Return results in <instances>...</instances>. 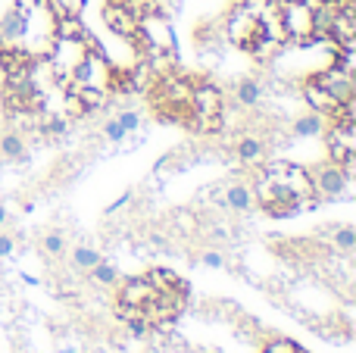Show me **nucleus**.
<instances>
[{
	"label": "nucleus",
	"mask_w": 356,
	"mask_h": 353,
	"mask_svg": "<svg viewBox=\"0 0 356 353\" xmlns=\"http://www.w3.org/2000/svg\"><path fill=\"white\" fill-rule=\"evenodd\" d=\"M225 35L234 47L266 60L284 44L282 6L275 0H238L228 13Z\"/></svg>",
	"instance_id": "nucleus-1"
},
{
	"label": "nucleus",
	"mask_w": 356,
	"mask_h": 353,
	"mask_svg": "<svg viewBox=\"0 0 356 353\" xmlns=\"http://www.w3.org/2000/svg\"><path fill=\"white\" fill-rule=\"evenodd\" d=\"M253 204H259L269 216H294L303 206H316V194L309 185V172L294 163H269L257 172Z\"/></svg>",
	"instance_id": "nucleus-2"
},
{
	"label": "nucleus",
	"mask_w": 356,
	"mask_h": 353,
	"mask_svg": "<svg viewBox=\"0 0 356 353\" xmlns=\"http://www.w3.org/2000/svg\"><path fill=\"white\" fill-rule=\"evenodd\" d=\"M91 47H97V41H94L88 31L85 35H56L54 47H50V54H47V63H50V69H54L60 88L69 85L72 72L81 66V60L88 56Z\"/></svg>",
	"instance_id": "nucleus-3"
},
{
	"label": "nucleus",
	"mask_w": 356,
	"mask_h": 353,
	"mask_svg": "<svg viewBox=\"0 0 356 353\" xmlns=\"http://www.w3.org/2000/svg\"><path fill=\"white\" fill-rule=\"evenodd\" d=\"M188 129L207 131V135L222 131V94H219V88L209 85V81H194V91H191V125Z\"/></svg>",
	"instance_id": "nucleus-4"
},
{
	"label": "nucleus",
	"mask_w": 356,
	"mask_h": 353,
	"mask_svg": "<svg viewBox=\"0 0 356 353\" xmlns=\"http://www.w3.org/2000/svg\"><path fill=\"white\" fill-rule=\"evenodd\" d=\"M110 79H113V66L106 63V56L100 54V47H91L88 56L81 60V66L72 72L66 88H91V91H110Z\"/></svg>",
	"instance_id": "nucleus-5"
},
{
	"label": "nucleus",
	"mask_w": 356,
	"mask_h": 353,
	"mask_svg": "<svg viewBox=\"0 0 356 353\" xmlns=\"http://www.w3.org/2000/svg\"><path fill=\"white\" fill-rule=\"evenodd\" d=\"M282 28H284V41H297V44L316 41L313 6L309 3H284L282 6Z\"/></svg>",
	"instance_id": "nucleus-6"
},
{
	"label": "nucleus",
	"mask_w": 356,
	"mask_h": 353,
	"mask_svg": "<svg viewBox=\"0 0 356 353\" xmlns=\"http://www.w3.org/2000/svg\"><path fill=\"white\" fill-rule=\"evenodd\" d=\"M307 172H309V185H313L316 200L319 197H338V194H344L347 185H350V179L344 175V169L334 166L332 160L319 163V166L307 169Z\"/></svg>",
	"instance_id": "nucleus-7"
},
{
	"label": "nucleus",
	"mask_w": 356,
	"mask_h": 353,
	"mask_svg": "<svg viewBox=\"0 0 356 353\" xmlns=\"http://www.w3.org/2000/svg\"><path fill=\"white\" fill-rule=\"evenodd\" d=\"M104 22H106V28H110L113 35H119V38H125V41L138 44V19L131 16L125 6L106 0V3H104Z\"/></svg>",
	"instance_id": "nucleus-8"
},
{
	"label": "nucleus",
	"mask_w": 356,
	"mask_h": 353,
	"mask_svg": "<svg viewBox=\"0 0 356 353\" xmlns=\"http://www.w3.org/2000/svg\"><path fill=\"white\" fill-rule=\"evenodd\" d=\"M154 297H156V288L150 285L147 279H129V281H122V288H119V304L122 306L144 310Z\"/></svg>",
	"instance_id": "nucleus-9"
},
{
	"label": "nucleus",
	"mask_w": 356,
	"mask_h": 353,
	"mask_svg": "<svg viewBox=\"0 0 356 353\" xmlns=\"http://www.w3.org/2000/svg\"><path fill=\"white\" fill-rule=\"evenodd\" d=\"M222 204L238 213L253 210V188L244 185V181H228V185L222 188Z\"/></svg>",
	"instance_id": "nucleus-10"
},
{
	"label": "nucleus",
	"mask_w": 356,
	"mask_h": 353,
	"mask_svg": "<svg viewBox=\"0 0 356 353\" xmlns=\"http://www.w3.org/2000/svg\"><path fill=\"white\" fill-rule=\"evenodd\" d=\"M234 154H238V160L244 163V166H259V163L266 160V144L259 141V138H241Z\"/></svg>",
	"instance_id": "nucleus-11"
},
{
	"label": "nucleus",
	"mask_w": 356,
	"mask_h": 353,
	"mask_svg": "<svg viewBox=\"0 0 356 353\" xmlns=\"http://www.w3.org/2000/svg\"><path fill=\"white\" fill-rule=\"evenodd\" d=\"M322 131H325V119L319 113H307V116H300L294 122V135H300V138H316Z\"/></svg>",
	"instance_id": "nucleus-12"
},
{
	"label": "nucleus",
	"mask_w": 356,
	"mask_h": 353,
	"mask_svg": "<svg viewBox=\"0 0 356 353\" xmlns=\"http://www.w3.org/2000/svg\"><path fill=\"white\" fill-rule=\"evenodd\" d=\"M85 3L88 0H47L50 13H54L56 19H79L81 13H85Z\"/></svg>",
	"instance_id": "nucleus-13"
},
{
	"label": "nucleus",
	"mask_w": 356,
	"mask_h": 353,
	"mask_svg": "<svg viewBox=\"0 0 356 353\" xmlns=\"http://www.w3.org/2000/svg\"><path fill=\"white\" fill-rule=\"evenodd\" d=\"M144 279H147L150 285L156 288V291H172V288H184V281L178 279L175 272H169V269H150Z\"/></svg>",
	"instance_id": "nucleus-14"
},
{
	"label": "nucleus",
	"mask_w": 356,
	"mask_h": 353,
	"mask_svg": "<svg viewBox=\"0 0 356 353\" xmlns=\"http://www.w3.org/2000/svg\"><path fill=\"white\" fill-rule=\"evenodd\" d=\"M234 97H238V104H244V106H257L259 97H263V88H259L257 79H244V81H238Z\"/></svg>",
	"instance_id": "nucleus-15"
},
{
	"label": "nucleus",
	"mask_w": 356,
	"mask_h": 353,
	"mask_svg": "<svg viewBox=\"0 0 356 353\" xmlns=\"http://www.w3.org/2000/svg\"><path fill=\"white\" fill-rule=\"evenodd\" d=\"M0 154L10 156V160H22L25 156V141L16 135V131H6V135H0Z\"/></svg>",
	"instance_id": "nucleus-16"
},
{
	"label": "nucleus",
	"mask_w": 356,
	"mask_h": 353,
	"mask_svg": "<svg viewBox=\"0 0 356 353\" xmlns=\"http://www.w3.org/2000/svg\"><path fill=\"white\" fill-rule=\"evenodd\" d=\"M113 3H119V6H125V10L131 13V16L141 22L147 13H154V10H160V0H113Z\"/></svg>",
	"instance_id": "nucleus-17"
},
{
	"label": "nucleus",
	"mask_w": 356,
	"mask_h": 353,
	"mask_svg": "<svg viewBox=\"0 0 356 353\" xmlns=\"http://www.w3.org/2000/svg\"><path fill=\"white\" fill-rule=\"evenodd\" d=\"M332 244L338 250H344V254H350V250L356 247V231L347 229V225H344V229H334L332 231Z\"/></svg>",
	"instance_id": "nucleus-18"
},
{
	"label": "nucleus",
	"mask_w": 356,
	"mask_h": 353,
	"mask_svg": "<svg viewBox=\"0 0 356 353\" xmlns=\"http://www.w3.org/2000/svg\"><path fill=\"white\" fill-rule=\"evenodd\" d=\"M72 260H75V266H79V269H94L100 263V254H97V250H91V247H79L72 254Z\"/></svg>",
	"instance_id": "nucleus-19"
},
{
	"label": "nucleus",
	"mask_w": 356,
	"mask_h": 353,
	"mask_svg": "<svg viewBox=\"0 0 356 353\" xmlns=\"http://www.w3.org/2000/svg\"><path fill=\"white\" fill-rule=\"evenodd\" d=\"M91 272H94V279H97V281H104V285H113V281L119 279V275H116V269H113V266H106L104 260H100L97 266L91 269Z\"/></svg>",
	"instance_id": "nucleus-20"
},
{
	"label": "nucleus",
	"mask_w": 356,
	"mask_h": 353,
	"mask_svg": "<svg viewBox=\"0 0 356 353\" xmlns=\"http://www.w3.org/2000/svg\"><path fill=\"white\" fill-rule=\"evenodd\" d=\"M63 247H66V241H63L60 231H50V235L44 238V250H47V254H56V256H60Z\"/></svg>",
	"instance_id": "nucleus-21"
},
{
	"label": "nucleus",
	"mask_w": 356,
	"mask_h": 353,
	"mask_svg": "<svg viewBox=\"0 0 356 353\" xmlns=\"http://www.w3.org/2000/svg\"><path fill=\"white\" fill-rule=\"evenodd\" d=\"M116 122L122 125L125 131H135L138 125H141V116H138V113H131V110H125V113H119V116H116Z\"/></svg>",
	"instance_id": "nucleus-22"
},
{
	"label": "nucleus",
	"mask_w": 356,
	"mask_h": 353,
	"mask_svg": "<svg viewBox=\"0 0 356 353\" xmlns=\"http://www.w3.org/2000/svg\"><path fill=\"white\" fill-rule=\"evenodd\" d=\"M263 353H303V350L294 341H272V344H266Z\"/></svg>",
	"instance_id": "nucleus-23"
},
{
	"label": "nucleus",
	"mask_w": 356,
	"mask_h": 353,
	"mask_svg": "<svg viewBox=\"0 0 356 353\" xmlns=\"http://www.w3.org/2000/svg\"><path fill=\"white\" fill-rule=\"evenodd\" d=\"M104 135H106V138H110V141H113V144H119V141H122V138H125V135H129V131H125V129H122V125H119V122H116V119H110V122H106V129H104Z\"/></svg>",
	"instance_id": "nucleus-24"
},
{
	"label": "nucleus",
	"mask_w": 356,
	"mask_h": 353,
	"mask_svg": "<svg viewBox=\"0 0 356 353\" xmlns=\"http://www.w3.org/2000/svg\"><path fill=\"white\" fill-rule=\"evenodd\" d=\"M203 266H209V269H222V256H219V254H203Z\"/></svg>",
	"instance_id": "nucleus-25"
},
{
	"label": "nucleus",
	"mask_w": 356,
	"mask_h": 353,
	"mask_svg": "<svg viewBox=\"0 0 356 353\" xmlns=\"http://www.w3.org/2000/svg\"><path fill=\"white\" fill-rule=\"evenodd\" d=\"M13 247H16V244H13V238L0 235V256H10V254H13Z\"/></svg>",
	"instance_id": "nucleus-26"
},
{
	"label": "nucleus",
	"mask_w": 356,
	"mask_h": 353,
	"mask_svg": "<svg viewBox=\"0 0 356 353\" xmlns=\"http://www.w3.org/2000/svg\"><path fill=\"white\" fill-rule=\"evenodd\" d=\"M10 10H16V0H0V16H6Z\"/></svg>",
	"instance_id": "nucleus-27"
},
{
	"label": "nucleus",
	"mask_w": 356,
	"mask_h": 353,
	"mask_svg": "<svg viewBox=\"0 0 356 353\" xmlns=\"http://www.w3.org/2000/svg\"><path fill=\"white\" fill-rule=\"evenodd\" d=\"M6 85V66H3V50H0V88Z\"/></svg>",
	"instance_id": "nucleus-28"
},
{
	"label": "nucleus",
	"mask_w": 356,
	"mask_h": 353,
	"mask_svg": "<svg viewBox=\"0 0 356 353\" xmlns=\"http://www.w3.org/2000/svg\"><path fill=\"white\" fill-rule=\"evenodd\" d=\"M3 222H6V206L0 204V225H3Z\"/></svg>",
	"instance_id": "nucleus-29"
}]
</instances>
